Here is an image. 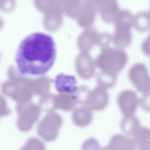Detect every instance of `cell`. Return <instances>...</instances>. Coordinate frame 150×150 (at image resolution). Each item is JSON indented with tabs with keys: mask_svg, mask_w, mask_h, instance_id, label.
<instances>
[{
	"mask_svg": "<svg viewBox=\"0 0 150 150\" xmlns=\"http://www.w3.org/2000/svg\"><path fill=\"white\" fill-rule=\"evenodd\" d=\"M97 12L105 23H114L120 12L117 0H94Z\"/></svg>",
	"mask_w": 150,
	"mask_h": 150,
	"instance_id": "52a82bcc",
	"label": "cell"
},
{
	"mask_svg": "<svg viewBox=\"0 0 150 150\" xmlns=\"http://www.w3.org/2000/svg\"><path fill=\"white\" fill-rule=\"evenodd\" d=\"M55 44L50 35L31 33L21 42L15 55L18 70L22 74L39 76L46 73L54 62Z\"/></svg>",
	"mask_w": 150,
	"mask_h": 150,
	"instance_id": "6da1fadb",
	"label": "cell"
},
{
	"mask_svg": "<svg viewBox=\"0 0 150 150\" xmlns=\"http://www.w3.org/2000/svg\"><path fill=\"white\" fill-rule=\"evenodd\" d=\"M128 77L140 92L144 93L150 91V75L144 63L137 62L132 65L129 70Z\"/></svg>",
	"mask_w": 150,
	"mask_h": 150,
	"instance_id": "277c9868",
	"label": "cell"
},
{
	"mask_svg": "<svg viewBox=\"0 0 150 150\" xmlns=\"http://www.w3.org/2000/svg\"><path fill=\"white\" fill-rule=\"evenodd\" d=\"M120 126L125 133L132 136L140 127V122L134 115L124 116L120 122Z\"/></svg>",
	"mask_w": 150,
	"mask_h": 150,
	"instance_id": "9a60e30c",
	"label": "cell"
},
{
	"mask_svg": "<svg viewBox=\"0 0 150 150\" xmlns=\"http://www.w3.org/2000/svg\"><path fill=\"white\" fill-rule=\"evenodd\" d=\"M117 103L124 116H132L134 115L139 104V99L133 91L125 90L119 94Z\"/></svg>",
	"mask_w": 150,
	"mask_h": 150,
	"instance_id": "8992f818",
	"label": "cell"
},
{
	"mask_svg": "<svg viewBox=\"0 0 150 150\" xmlns=\"http://www.w3.org/2000/svg\"><path fill=\"white\" fill-rule=\"evenodd\" d=\"M116 73L101 70L96 76L98 85L105 88L111 87L115 84L117 79Z\"/></svg>",
	"mask_w": 150,
	"mask_h": 150,
	"instance_id": "2e32d148",
	"label": "cell"
},
{
	"mask_svg": "<svg viewBox=\"0 0 150 150\" xmlns=\"http://www.w3.org/2000/svg\"><path fill=\"white\" fill-rule=\"evenodd\" d=\"M127 16L125 13L120 12L114 22L115 30L112 41L116 46L121 48L129 45L132 39L130 23L127 20Z\"/></svg>",
	"mask_w": 150,
	"mask_h": 150,
	"instance_id": "3957f363",
	"label": "cell"
},
{
	"mask_svg": "<svg viewBox=\"0 0 150 150\" xmlns=\"http://www.w3.org/2000/svg\"><path fill=\"white\" fill-rule=\"evenodd\" d=\"M91 111L84 105L74 108L72 115L73 122L75 125L80 127L87 126L92 120Z\"/></svg>",
	"mask_w": 150,
	"mask_h": 150,
	"instance_id": "4fadbf2b",
	"label": "cell"
},
{
	"mask_svg": "<svg viewBox=\"0 0 150 150\" xmlns=\"http://www.w3.org/2000/svg\"><path fill=\"white\" fill-rule=\"evenodd\" d=\"M96 67L95 60L88 52H82L77 55L75 59L76 72L83 79L91 78L95 74Z\"/></svg>",
	"mask_w": 150,
	"mask_h": 150,
	"instance_id": "5b68a950",
	"label": "cell"
},
{
	"mask_svg": "<svg viewBox=\"0 0 150 150\" xmlns=\"http://www.w3.org/2000/svg\"><path fill=\"white\" fill-rule=\"evenodd\" d=\"M105 149L133 150L136 148L132 138L127 135L117 134L114 136Z\"/></svg>",
	"mask_w": 150,
	"mask_h": 150,
	"instance_id": "7c38bea8",
	"label": "cell"
},
{
	"mask_svg": "<svg viewBox=\"0 0 150 150\" xmlns=\"http://www.w3.org/2000/svg\"><path fill=\"white\" fill-rule=\"evenodd\" d=\"M96 12L94 0H85L75 19L77 24L83 28H91L94 23Z\"/></svg>",
	"mask_w": 150,
	"mask_h": 150,
	"instance_id": "9c48e42d",
	"label": "cell"
},
{
	"mask_svg": "<svg viewBox=\"0 0 150 150\" xmlns=\"http://www.w3.org/2000/svg\"><path fill=\"white\" fill-rule=\"evenodd\" d=\"M136 148L140 150H150V129L140 127L132 135Z\"/></svg>",
	"mask_w": 150,
	"mask_h": 150,
	"instance_id": "5bb4252c",
	"label": "cell"
},
{
	"mask_svg": "<svg viewBox=\"0 0 150 150\" xmlns=\"http://www.w3.org/2000/svg\"><path fill=\"white\" fill-rule=\"evenodd\" d=\"M98 33L96 29L90 28L83 31L79 35L77 45L82 52H88L93 47L97 45Z\"/></svg>",
	"mask_w": 150,
	"mask_h": 150,
	"instance_id": "30bf717a",
	"label": "cell"
},
{
	"mask_svg": "<svg viewBox=\"0 0 150 150\" xmlns=\"http://www.w3.org/2000/svg\"><path fill=\"white\" fill-rule=\"evenodd\" d=\"M141 47L143 52L146 55L150 57V34L142 42Z\"/></svg>",
	"mask_w": 150,
	"mask_h": 150,
	"instance_id": "44dd1931",
	"label": "cell"
},
{
	"mask_svg": "<svg viewBox=\"0 0 150 150\" xmlns=\"http://www.w3.org/2000/svg\"><path fill=\"white\" fill-rule=\"evenodd\" d=\"M132 24L139 31L145 32L150 30V16L145 12L139 13L134 17Z\"/></svg>",
	"mask_w": 150,
	"mask_h": 150,
	"instance_id": "e0dca14e",
	"label": "cell"
},
{
	"mask_svg": "<svg viewBox=\"0 0 150 150\" xmlns=\"http://www.w3.org/2000/svg\"><path fill=\"white\" fill-rule=\"evenodd\" d=\"M75 76L63 74L58 75L55 79L56 88L59 93L73 94L76 91L78 87Z\"/></svg>",
	"mask_w": 150,
	"mask_h": 150,
	"instance_id": "8fae6325",
	"label": "cell"
},
{
	"mask_svg": "<svg viewBox=\"0 0 150 150\" xmlns=\"http://www.w3.org/2000/svg\"><path fill=\"white\" fill-rule=\"evenodd\" d=\"M139 104L144 110L150 112V91L144 93L139 99Z\"/></svg>",
	"mask_w": 150,
	"mask_h": 150,
	"instance_id": "ffe728a7",
	"label": "cell"
},
{
	"mask_svg": "<svg viewBox=\"0 0 150 150\" xmlns=\"http://www.w3.org/2000/svg\"><path fill=\"white\" fill-rule=\"evenodd\" d=\"M106 88L98 85L90 93L85 105L91 110L98 111L105 108L108 102Z\"/></svg>",
	"mask_w": 150,
	"mask_h": 150,
	"instance_id": "ba28073f",
	"label": "cell"
},
{
	"mask_svg": "<svg viewBox=\"0 0 150 150\" xmlns=\"http://www.w3.org/2000/svg\"><path fill=\"white\" fill-rule=\"evenodd\" d=\"M127 55L122 48L107 46L102 47L95 60L101 70L116 74L121 71L127 62Z\"/></svg>",
	"mask_w": 150,
	"mask_h": 150,
	"instance_id": "7a4b0ae2",
	"label": "cell"
},
{
	"mask_svg": "<svg viewBox=\"0 0 150 150\" xmlns=\"http://www.w3.org/2000/svg\"><path fill=\"white\" fill-rule=\"evenodd\" d=\"M90 91L86 86L82 85L78 88L74 93L78 104L85 105Z\"/></svg>",
	"mask_w": 150,
	"mask_h": 150,
	"instance_id": "ac0fdd59",
	"label": "cell"
},
{
	"mask_svg": "<svg viewBox=\"0 0 150 150\" xmlns=\"http://www.w3.org/2000/svg\"><path fill=\"white\" fill-rule=\"evenodd\" d=\"M112 35L107 32L98 33L97 45L102 47L108 46L112 41Z\"/></svg>",
	"mask_w": 150,
	"mask_h": 150,
	"instance_id": "d6986e66",
	"label": "cell"
}]
</instances>
